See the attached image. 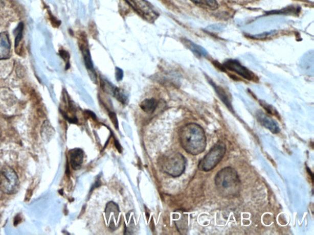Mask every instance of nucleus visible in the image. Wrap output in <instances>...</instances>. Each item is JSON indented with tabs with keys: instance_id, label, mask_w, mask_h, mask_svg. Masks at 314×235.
Returning a JSON list of instances; mask_svg holds the SVG:
<instances>
[{
	"instance_id": "1",
	"label": "nucleus",
	"mask_w": 314,
	"mask_h": 235,
	"mask_svg": "<svg viewBox=\"0 0 314 235\" xmlns=\"http://www.w3.org/2000/svg\"><path fill=\"white\" fill-rule=\"evenodd\" d=\"M180 140L184 149L192 155L203 153L207 145L204 130L195 123L189 124L181 129Z\"/></svg>"
},
{
	"instance_id": "2",
	"label": "nucleus",
	"mask_w": 314,
	"mask_h": 235,
	"mask_svg": "<svg viewBox=\"0 0 314 235\" xmlns=\"http://www.w3.org/2000/svg\"><path fill=\"white\" fill-rule=\"evenodd\" d=\"M217 190L223 196H236L241 189V181L235 169L230 167L221 170L215 175Z\"/></svg>"
},
{
	"instance_id": "3",
	"label": "nucleus",
	"mask_w": 314,
	"mask_h": 235,
	"mask_svg": "<svg viewBox=\"0 0 314 235\" xmlns=\"http://www.w3.org/2000/svg\"><path fill=\"white\" fill-rule=\"evenodd\" d=\"M162 168L169 175L177 177L183 174L186 169V160L185 157L178 153H170L162 157Z\"/></svg>"
},
{
	"instance_id": "4",
	"label": "nucleus",
	"mask_w": 314,
	"mask_h": 235,
	"mask_svg": "<svg viewBox=\"0 0 314 235\" xmlns=\"http://www.w3.org/2000/svg\"><path fill=\"white\" fill-rule=\"evenodd\" d=\"M19 186V179L13 169L9 167L0 169V191L6 194H14Z\"/></svg>"
},
{
	"instance_id": "5",
	"label": "nucleus",
	"mask_w": 314,
	"mask_h": 235,
	"mask_svg": "<svg viewBox=\"0 0 314 235\" xmlns=\"http://www.w3.org/2000/svg\"><path fill=\"white\" fill-rule=\"evenodd\" d=\"M226 152V147L224 144L215 145L204 158L200 161L198 168L200 171L209 172L213 169L219 163Z\"/></svg>"
},
{
	"instance_id": "6",
	"label": "nucleus",
	"mask_w": 314,
	"mask_h": 235,
	"mask_svg": "<svg viewBox=\"0 0 314 235\" xmlns=\"http://www.w3.org/2000/svg\"><path fill=\"white\" fill-rule=\"evenodd\" d=\"M104 219L107 227L110 229L116 230L121 224V213L118 205L113 202L107 204L104 212Z\"/></svg>"
},
{
	"instance_id": "7",
	"label": "nucleus",
	"mask_w": 314,
	"mask_h": 235,
	"mask_svg": "<svg viewBox=\"0 0 314 235\" xmlns=\"http://www.w3.org/2000/svg\"><path fill=\"white\" fill-rule=\"evenodd\" d=\"M138 14L148 20H154L158 17L155 9L146 0H126Z\"/></svg>"
},
{
	"instance_id": "8",
	"label": "nucleus",
	"mask_w": 314,
	"mask_h": 235,
	"mask_svg": "<svg viewBox=\"0 0 314 235\" xmlns=\"http://www.w3.org/2000/svg\"><path fill=\"white\" fill-rule=\"evenodd\" d=\"M223 66L227 69L233 71L239 75L244 77V79L251 80L254 79V75L251 71L248 70L247 68L242 66L239 62L235 60H229L224 63Z\"/></svg>"
},
{
	"instance_id": "9",
	"label": "nucleus",
	"mask_w": 314,
	"mask_h": 235,
	"mask_svg": "<svg viewBox=\"0 0 314 235\" xmlns=\"http://www.w3.org/2000/svg\"><path fill=\"white\" fill-rule=\"evenodd\" d=\"M11 57V43L8 34H0V60H9Z\"/></svg>"
},
{
	"instance_id": "10",
	"label": "nucleus",
	"mask_w": 314,
	"mask_h": 235,
	"mask_svg": "<svg viewBox=\"0 0 314 235\" xmlns=\"http://www.w3.org/2000/svg\"><path fill=\"white\" fill-rule=\"evenodd\" d=\"M70 165L75 171H78L82 168L84 162V152L80 148H75L70 151Z\"/></svg>"
},
{
	"instance_id": "11",
	"label": "nucleus",
	"mask_w": 314,
	"mask_h": 235,
	"mask_svg": "<svg viewBox=\"0 0 314 235\" xmlns=\"http://www.w3.org/2000/svg\"><path fill=\"white\" fill-rule=\"evenodd\" d=\"M257 117L258 122L260 123L261 125L269 129L273 134H277V133L280 131L278 125H277L275 121L273 120L272 118L267 116L262 112L258 113Z\"/></svg>"
},
{
	"instance_id": "12",
	"label": "nucleus",
	"mask_w": 314,
	"mask_h": 235,
	"mask_svg": "<svg viewBox=\"0 0 314 235\" xmlns=\"http://www.w3.org/2000/svg\"><path fill=\"white\" fill-rule=\"evenodd\" d=\"M81 51L83 57H84L85 66L87 67L89 72L92 74V79H93L94 77H95V78H96V77H96V73H95L94 69V65L93 63H92L90 51H89L88 48L85 45H82Z\"/></svg>"
},
{
	"instance_id": "13",
	"label": "nucleus",
	"mask_w": 314,
	"mask_h": 235,
	"mask_svg": "<svg viewBox=\"0 0 314 235\" xmlns=\"http://www.w3.org/2000/svg\"><path fill=\"white\" fill-rule=\"evenodd\" d=\"M158 106V102L155 99H147L140 104V107L146 113H153Z\"/></svg>"
},
{
	"instance_id": "14",
	"label": "nucleus",
	"mask_w": 314,
	"mask_h": 235,
	"mask_svg": "<svg viewBox=\"0 0 314 235\" xmlns=\"http://www.w3.org/2000/svg\"><path fill=\"white\" fill-rule=\"evenodd\" d=\"M186 44L187 47L192 51L197 56L200 57H206L208 56V52L201 46L194 44L190 41H187Z\"/></svg>"
},
{
	"instance_id": "15",
	"label": "nucleus",
	"mask_w": 314,
	"mask_h": 235,
	"mask_svg": "<svg viewBox=\"0 0 314 235\" xmlns=\"http://www.w3.org/2000/svg\"><path fill=\"white\" fill-rule=\"evenodd\" d=\"M112 95L120 102V103L123 104H127L128 103V95L123 89L115 87Z\"/></svg>"
},
{
	"instance_id": "16",
	"label": "nucleus",
	"mask_w": 314,
	"mask_h": 235,
	"mask_svg": "<svg viewBox=\"0 0 314 235\" xmlns=\"http://www.w3.org/2000/svg\"><path fill=\"white\" fill-rule=\"evenodd\" d=\"M137 225L136 220H135L133 213H129L127 215V224L125 225L126 231H128L130 234L133 233V231L136 230Z\"/></svg>"
},
{
	"instance_id": "17",
	"label": "nucleus",
	"mask_w": 314,
	"mask_h": 235,
	"mask_svg": "<svg viewBox=\"0 0 314 235\" xmlns=\"http://www.w3.org/2000/svg\"><path fill=\"white\" fill-rule=\"evenodd\" d=\"M10 60H0V78L7 76L12 69Z\"/></svg>"
},
{
	"instance_id": "18",
	"label": "nucleus",
	"mask_w": 314,
	"mask_h": 235,
	"mask_svg": "<svg viewBox=\"0 0 314 235\" xmlns=\"http://www.w3.org/2000/svg\"><path fill=\"white\" fill-rule=\"evenodd\" d=\"M226 26L223 25H213V26H209L206 29V30L210 32H220L221 30L223 29Z\"/></svg>"
},
{
	"instance_id": "19",
	"label": "nucleus",
	"mask_w": 314,
	"mask_h": 235,
	"mask_svg": "<svg viewBox=\"0 0 314 235\" xmlns=\"http://www.w3.org/2000/svg\"><path fill=\"white\" fill-rule=\"evenodd\" d=\"M203 4H204V2H205L206 4L212 9V10H215V9L218 8V5L216 0H203Z\"/></svg>"
},
{
	"instance_id": "20",
	"label": "nucleus",
	"mask_w": 314,
	"mask_h": 235,
	"mask_svg": "<svg viewBox=\"0 0 314 235\" xmlns=\"http://www.w3.org/2000/svg\"><path fill=\"white\" fill-rule=\"evenodd\" d=\"M124 77V72L119 67H116V77L118 81H121Z\"/></svg>"
},
{
	"instance_id": "21",
	"label": "nucleus",
	"mask_w": 314,
	"mask_h": 235,
	"mask_svg": "<svg viewBox=\"0 0 314 235\" xmlns=\"http://www.w3.org/2000/svg\"><path fill=\"white\" fill-rule=\"evenodd\" d=\"M110 119L111 120L114 125L116 126V124L117 126L118 125V120L116 119V115L115 113H110Z\"/></svg>"
},
{
	"instance_id": "22",
	"label": "nucleus",
	"mask_w": 314,
	"mask_h": 235,
	"mask_svg": "<svg viewBox=\"0 0 314 235\" xmlns=\"http://www.w3.org/2000/svg\"><path fill=\"white\" fill-rule=\"evenodd\" d=\"M272 33H276L275 31H273V32H270V33H265V36H266V35H268V36H270V34H272ZM264 36V35H263V34H261V35H257V36H255V37H256V38H260V37H261V36ZM263 37H264V36H263Z\"/></svg>"
},
{
	"instance_id": "23",
	"label": "nucleus",
	"mask_w": 314,
	"mask_h": 235,
	"mask_svg": "<svg viewBox=\"0 0 314 235\" xmlns=\"http://www.w3.org/2000/svg\"><path fill=\"white\" fill-rule=\"evenodd\" d=\"M192 1L197 5L203 4V0H192Z\"/></svg>"
}]
</instances>
